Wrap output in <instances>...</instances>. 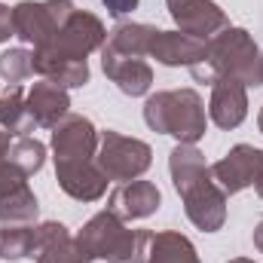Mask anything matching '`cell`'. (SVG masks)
I'll return each mask as SVG.
<instances>
[{
	"mask_svg": "<svg viewBox=\"0 0 263 263\" xmlns=\"http://www.w3.org/2000/svg\"><path fill=\"white\" fill-rule=\"evenodd\" d=\"M257 129L263 132V107H260V114H257Z\"/></svg>",
	"mask_w": 263,
	"mask_h": 263,
	"instance_id": "e575fe53",
	"label": "cell"
},
{
	"mask_svg": "<svg viewBox=\"0 0 263 263\" xmlns=\"http://www.w3.org/2000/svg\"><path fill=\"white\" fill-rule=\"evenodd\" d=\"M260 159L263 150L254 144H236L223 159H217L211 165V178L217 181V187L227 196H236L248 187H254L257 172H260Z\"/></svg>",
	"mask_w": 263,
	"mask_h": 263,
	"instance_id": "ba28073f",
	"label": "cell"
},
{
	"mask_svg": "<svg viewBox=\"0 0 263 263\" xmlns=\"http://www.w3.org/2000/svg\"><path fill=\"white\" fill-rule=\"evenodd\" d=\"M12 141H15V138H12L9 132L0 129V159H6V156H9V150H12Z\"/></svg>",
	"mask_w": 263,
	"mask_h": 263,
	"instance_id": "f546056e",
	"label": "cell"
},
{
	"mask_svg": "<svg viewBox=\"0 0 263 263\" xmlns=\"http://www.w3.org/2000/svg\"><path fill=\"white\" fill-rule=\"evenodd\" d=\"M248 117V86L242 80L223 77L211 86L208 101V120L217 129H239Z\"/></svg>",
	"mask_w": 263,
	"mask_h": 263,
	"instance_id": "7c38bea8",
	"label": "cell"
},
{
	"mask_svg": "<svg viewBox=\"0 0 263 263\" xmlns=\"http://www.w3.org/2000/svg\"><path fill=\"white\" fill-rule=\"evenodd\" d=\"M227 263H254V260H248V257H233V260H227Z\"/></svg>",
	"mask_w": 263,
	"mask_h": 263,
	"instance_id": "836d02e7",
	"label": "cell"
},
{
	"mask_svg": "<svg viewBox=\"0 0 263 263\" xmlns=\"http://www.w3.org/2000/svg\"><path fill=\"white\" fill-rule=\"evenodd\" d=\"M162 205V193L153 181H126L107 196V211H114L120 220H144L156 214Z\"/></svg>",
	"mask_w": 263,
	"mask_h": 263,
	"instance_id": "4fadbf2b",
	"label": "cell"
},
{
	"mask_svg": "<svg viewBox=\"0 0 263 263\" xmlns=\"http://www.w3.org/2000/svg\"><path fill=\"white\" fill-rule=\"evenodd\" d=\"M254 248H257V251L263 254V220L257 223V227H254Z\"/></svg>",
	"mask_w": 263,
	"mask_h": 263,
	"instance_id": "4dcf8cb0",
	"label": "cell"
},
{
	"mask_svg": "<svg viewBox=\"0 0 263 263\" xmlns=\"http://www.w3.org/2000/svg\"><path fill=\"white\" fill-rule=\"evenodd\" d=\"M260 55L263 52L257 49L254 37L245 28L230 25L205 43V59L190 67V73L196 83H208V86H214L223 77H233V80H242L245 86H254V70H257Z\"/></svg>",
	"mask_w": 263,
	"mask_h": 263,
	"instance_id": "6da1fadb",
	"label": "cell"
},
{
	"mask_svg": "<svg viewBox=\"0 0 263 263\" xmlns=\"http://www.w3.org/2000/svg\"><path fill=\"white\" fill-rule=\"evenodd\" d=\"M144 123L159 135H172L178 144H196L208 129L205 101L196 89H165L147 95Z\"/></svg>",
	"mask_w": 263,
	"mask_h": 263,
	"instance_id": "7a4b0ae2",
	"label": "cell"
},
{
	"mask_svg": "<svg viewBox=\"0 0 263 263\" xmlns=\"http://www.w3.org/2000/svg\"><path fill=\"white\" fill-rule=\"evenodd\" d=\"M9 159L15 162V168L25 175V178H34L43 162H46V144L37 141V138H15L12 141V150H9Z\"/></svg>",
	"mask_w": 263,
	"mask_h": 263,
	"instance_id": "d4e9b609",
	"label": "cell"
},
{
	"mask_svg": "<svg viewBox=\"0 0 263 263\" xmlns=\"http://www.w3.org/2000/svg\"><path fill=\"white\" fill-rule=\"evenodd\" d=\"M181 199H184V211L190 223L202 233H217L227 223V193L217 187L214 178L193 184L190 190L181 193Z\"/></svg>",
	"mask_w": 263,
	"mask_h": 263,
	"instance_id": "30bf717a",
	"label": "cell"
},
{
	"mask_svg": "<svg viewBox=\"0 0 263 263\" xmlns=\"http://www.w3.org/2000/svg\"><path fill=\"white\" fill-rule=\"evenodd\" d=\"M31 257L37 263H92V257L77 242V236H70V230L59 220L37 223L34 254Z\"/></svg>",
	"mask_w": 263,
	"mask_h": 263,
	"instance_id": "8fae6325",
	"label": "cell"
},
{
	"mask_svg": "<svg viewBox=\"0 0 263 263\" xmlns=\"http://www.w3.org/2000/svg\"><path fill=\"white\" fill-rule=\"evenodd\" d=\"M101 67L104 77L110 83H117V89L129 98H141L150 92L153 86V67L147 65L144 59H132V55H117L110 49L101 46Z\"/></svg>",
	"mask_w": 263,
	"mask_h": 263,
	"instance_id": "9a60e30c",
	"label": "cell"
},
{
	"mask_svg": "<svg viewBox=\"0 0 263 263\" xmlns=\"http://www.w3.org/2000/svg\"><path fill=\"white\" fill-rule=\"evenodd\" d=\"M37 214L40 202L28 184L0 199V223H37Z\"/></svg>",
	"mask_w": 263,
	"mask_h": 263,
	"instance_id": "cb8c5ba5",
	"label": "cell"
},
{
	"mask_svg": "<svg viewBox=\"0 0 263 263\" xmlns=\"http://www.w3.org/2000/svg\"><path fill=\"white\" fill-rule=\"evenodd\" d=\"M34 73L43 80L59 83L62 89H80L89 83V62L86 59H59L46 52H34Z\"/></svg>",
	"mask_w": 263,
	"mask_h": 263,
	"instance_id": "d6986e66",
	"label": "cell"
},
{
	"mask_svg": "<svg viewBox=\"0 0 263 263\" xmlns=\"http://www.w3.org/2000/svg\"><path fill=\"white\" fill-rule=\"evenodd\" d=\"M168 15L175 18L178 31L196 37V40H211L223 28H230L227 12L214 0H165Z\"/></svg>",
	"mask_w": 263,
	"mask_h": 263,
	"instance_id": "9c48e42d",
	"label": "cell"
},
{
	"mask_svg": "<svg viewBox=\"0 0 263 263\" xmlns=\"http://www.w3.org/2000/svg\"><path fill=\"white\" fill-rule=\"evenodd\" d=\"M104 43H107V31H104L101 18L86 9H73L65 28L49 43L37 46L34 52H46V55H59V59H89L92 52H101Z\"/></svg>",
	"mask_w": 263,
	"mask_h": 263,
	"instance_id": "8992f818",
	"label": "cell"
},
{
	"mask_svg": "<svg viewBox=\"0 0 263 263\" xmlns=\"http://www.w3.org/2000/svg\"><path fill=\"white\" fill-rule=\"evenodd\" d=\"M0 129L12 138H28L37 129L28 114V95L22 92V86H6L0 92Z\"/></svg>",
	"mask_w": 263,
	"mask_h": 263,
	"instance_id": "7402d4cb",
	"label": "cell"
},
{
	"mask_svg": "<svg viewBox=\"0 0 263 263\" xmlns=\"http://www.w3.org/2000/svg\"><path fill=\"white\" fill-rule=\"evenodd\" d=\"M98 168L104 172L107 181H138L150 165H153V150L147 141L129 138L123 132L104 129L98 132V153H95Z\"/></svg>",
	"mask_w": 263,
	"mask_h": 263,
	"instance_id": "277c9868",
	"label": "cell"
},
{
	"mask_svg": "<svg viewBox=\"0 0 263 263\" xmlns=\"http://www.w3.org/2000/svg\"><path fill=\"white\" fill-rule=\"evenodd\" d=\"M153 233L147 230H129L126 220H120L114 211H98L83 223L77 233V242L83 251L95 260L107 263H147V248H150Z\"/></svg>",
	"mask_w": 263,
	"mask_h": 263,
	"instance_id": "3957f363",
	"label": "cell"
},
{
	"mask_svg": "<svg viewBox=\"0 0 263 263\" xmlns=\"http://www.w3.org/2000/svg\"><path fill=\"white\" fill-rule=\"evenodd\" d=\"M37 223H0V260H25L34 254Z\"/></svg>",
	"mask_w": 263,
	"mask_h": 263,
	"instance_id": "603a6c76",
	"label": "cell"
},
{
	"mask_svg": "<svg viewBox=\"0 0 263 263\" xmlns=\"http://www.w3.org/2000/svg\"><path fill=\"white\" fill-rule=\"evenodd\" d=\"M254 190H257V196L263 199V159H260V172H257V181H254Z\"/></svg>",
	"mask_w": 263,
	"mask_h": 263,
	"instance_id": "1f68e13d",
	"label": "cell"
},
{
	"mask_svg": "<svg viewBox=\"0 0 263 263\" xmlns=\"http://www.w3.org/2000/svg\"><path fill=\"white\" fill-rule=\"evenodd\" d=\"M0 77L6 80V86H22L28 77H34V52L25 46L0 52Z\"/></svg>",
	"mask_w": 263,
	"mask_h": 263,
	"instance_id": "484cf974",
	"label": "cell"
},
{
	"mask_svg": "<svg viewBox=\"0 0 263 263\" xmlns=\"http://www.w3.org/2000/svg\"><path fill=\"white\" fill-rule=\"evenodd\" d=\"M147 263H202V260L196 254V245L184 233L162 230V233H153V239H150Z\"/></svg>",
	"mask_w": 263,
	"mask_h": 263,
	"instance_id": "44dd1931",
	"label": "cell"
},
{
	"mask_svg": "<svg viewBox=\"0 0 263 263\" xmlns=\"http://www.w3.org/2000/svg\"><path fill=\"white\" fill-rule=\"evenodd\" d=\"M98 153V129L83 114H67L65 120L52 129V159L55 168L86 165L95 162Z\"/></svg>",
	"mask_w": 263,
	"mask_h": 263,
	"instance_id": "52a82bcc",
	"label": "cell"
},
{
	"mask_svg": "<svg viewBox=\"0 0 263 263\" xmlns=\"http://www.w3.org/2000/svg\"><path fill=\"white\" fill-rule=\"evenodd\" d=\"M104 3V9L114 15V18H123V15H129L138 9V0H101Z\"/></svg>",
	"mask_w": 263,
	"mask_h": 263,
	"instance_id": "83f0119b",
	"label": "cell"
},
{
	"mask_svg": "<svg viewBox=\"0 0 263 263\" xmlns=\"http://www.w3.org/2000/svg\"><path fill=\"white\" fill-rule=\"evenodd\" d=\"M254 86H263V55L257 62V70H254Z\"/></svg>",
	"mask_w": 263,
	"mask_h": 263,
	"instance_id": "d6a6232c",
	"label": "cell"
},
{
	"mask_svg": "<svg viewBox=\"0 0 263 263\" xmlns=\"http://www.w3.org/2000/svg\"><path fill=\"white\" fill-rule=\"evenodd\" d=\"M153 34H156V28H153V25H144V22H120V25L107 34L104 49H110V52H117V55L147 59Z\"/></svg>",
	"mask_w": 263,
	"mask_h": 263,
	"instance_id": "ffe728a7",
	"label": "cell"
},
{
	"mask_svg": "<svg viewBox=\"0 0 263 263\" xmlns=\"http://www.w3.org/2000/svg\"><path fill=\"white\" fill-rule=\"evenodd\" d=\"M73 3L70 0H22L12 6V28L15 37L28 46H43L49 43L65 22L73 15Z\"/></svg>",
	"mask_w": 263,
	"mask_h": 263,
	"instance_id": "5b68a950",
	"label": "cell"
},
{
	"mask_svg": "<svg viewBox=\"0 0 263 263\" xmlns=\"http://www.w3.org/2000/svg\"><path fill=\"white\" fill-rule=\"evenodd\" d=\"M28 184V178L15 168V162L6 156V159H0V199L9 196L12 190H18V187H25Z\"/></svg>",
	"mask_w": 263,
	"mask_h": 263,
	"instance_id": "4316f807",
	"label": "cell"
},
{
	"mask_svg": "<svg viewBox=\"0 0 263 263\" xmlns=\"http://www.w3.org/2000/svg\"><path fill=\"white\" fill-rule=\"evenodd\" d=\"M9 37H15V28H12V9L0 3V43H6Z\"/></svg>",
	"mask_w": 263,
	"mask_h": 263,
	"instance_id": "f1b7e54d",
	"label": "cell"
},
{
	"mask_svg": "<svg viewBox=\"0 0 263 263\" xmlns=\"http://www.w3.org/2000/svg\"><path fill=\"white\" fill-rule=\"evenodd\" d=\"M28 114L37 129H55L70 114V95L52 80H40L28 89Z\"/></svg>",
	"mask_w": 263,
	"mask_h": 263,
	"instance_id": "2e32d148",
	"label": "cell"
},
{
	"mask_svg": "<svg viewBox=\"0 0 263 263\" xmlns=\"http://www.w3.org/2000/svg\"><path fill=\"white\" fill-rule=\"evenodd\" d=\"M168 172H172V184H175L178 196L184 190H190L193 184L211 178V165L205 162V156L199 153L196 144H178L168 153Z\"/></svg>",
	"mask_w": 263,
	"mask_h": 263,
	"instance_id": "ac0fdd59",
	"label": "cell"
},
{
	"mask_svg": "<svg viewBox=\"0 0 263 263\" xmlns=\"http://www.w3.org/2000/svg\"><path fill=\"white\" fill-rule=\"evenodd\" d=\"M205 43L208 40H196V37H190L178 28L175 31H159L156 28L147 55L165 67H193L205 59Z\"/></svg>",
	"mask_w": 263,
	"mask_h": 263,
	"instance_id": "5bb4252c",
	"label": "cell"
},
{
	"mask_svg": "<svg viewBox=\"0 0 263 263\" xmlns=\"http://www.w3.org/2000/svg\"><path fill=\"white\" fill-rule=\"evenodd\" d=\"M55 181L77 202H98L107 193V178L98 168V162H86V165H70V168H55Z\"/></svg>",
	"mask_w": 263,
	"mask_h": 263,
	"instance_id": "e0dca14e",
	"label": "cell"
}]
</instances>
